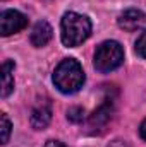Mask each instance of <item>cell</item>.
<instances>
[{"instance_id": "4", "label": "cell", "mask_w": 146, "mask_h": 147, "mask_svg": "<svg viewBox=\"0 0 146 147\" xmlns=\"http://www.w3.org/2000/svg\"><path fill=\"white\" fill-rule=\"evenodd\" d=\"M26 26H28V17L19 10L9 9V10H3L0 14V33H2V36H10L14 33H19Z\"/></svg>"}, {"instance_id": "15", "label": "cell", "mask_w": 146, "mask_h": 147, "mask_svg": "<svg viewBox=\"0 0 146 147\" xmlns=\"http://www.w3.org/2000/svg\"><path fill=\"white\" fill-rule=\"evenodd\" d=\"M107 147H129V146H127L124 140H113V142H110Z\"/></svg>"}, {"instance_id": "2", "label": "cell", "mask_w": 146, "mask_h": 147, "mask_svg": "<svg viewBox=\"0 0 146 147\" xmlns=\"http://www.w3.org/2000/svg\"><path fill=\"white\" fill-rule=\"evenodd\" d=\"M84 80H86L84 70H83L81 63L77 60H74V58L62 60L57 65L55 72H53V84L64 94H74V92H77L83 87Z\"/></svg>"}, {"instance_id": "13", "label": "cell", "mask_w": 146, "mask_h": 147, "mask_svg": "<svg viewBox=\"0 0 146 147\" xmlns=\"http://www.w3.org/2000/svg\"><path fill=\"white\" fill-rule=\"evenodd\" d=\"M139 135H141V139L146 142V118L141 121V125H139Z\"/></svg>"}, {"instance_id": "12", "label": "cell", "mask_w": 146, "mask_h": 147, "mask_svg": "<svg viewBox=\"0 0 146 147\" xmlns=\"http://www.w3.org/2000/svg\"><path fill=\"white\" fill-rule=\"evenodd\" d=\"M134 50H136L138 57L146 58V29L141 33V34H139L138 41H136V46H134Z\"/></svg>"}, {"instance_id": "9", "label": "cell", "mask_w": 146, "mask_h": 147, "mask_svg": "<svg viewBox=\"0 0 146 147\" xmlns=\"http://www.w3.org/2000/svg\"><path fill=\"white\" fill-rule=\"evenodd\" d=\"M14 60H5L2 63V98H7L14 91Z\"/></svg>"}, {"instance_id": "11", "label": "cell", "mask_w": 146, "mask_h": 147, "mask_svg": "<svg viewBox=\"0 0 146 147\" xmlns=\"http://www.w3.org/2000/svg\"><path fill=\"white\" fill-rule=\"evenodd\" d=\"M67 120L72 121V123H81L84 120V110L79 108V106H74L67 110Z\"/></svg>"}, {"instance_id": "6", "label": "cell", "mask_w": 146, "mask_h": 147, "mask_svg": "<svg viewBox=\"0 0 146 147\" xmlns=\"http://www.w3.org/2000/svg\"><path fill=\"white\" fill-rule=\"evenodd\" d=\"M112 113H113V103H112V99H105V103H102L100 108L95 110L93 115L89 116V121H88L89 128L98 130V128L105 127L112 118Z\"/></svg>"}, {"instance_id": "7", "label": "cell", "mask_w": 146, "mask_h": 147, "mask_svg": "<svg viewBox=\"0 0 146 147\" xmlns=\"http://www.w3.org/2000/svg\"><path fill=\"white\" fill-rule=\"evenodd\" d=\"M52 120V108L48 103H41L33 108L31 111V116H29V121H31V127L35 130H43L48 127Z\"/></svg>"}, {"instance_id": "8", "label": "cell", "mask_w": 146, "mask_h": 147, "mask_svg": "<svg viewBox=\"0 0 146 147\" xmlns=\"http://www.w3.org/2000/svg\"><path fill=\"white\" fill-rule=\"evenodd\" d=\"M52 34H53L52 26L46 21H38L35 24V28L31 29V36H29L31 45L36 46V48H41V46H45L52 39Z\"/></svg>"}, {"instance_id": "1", "label": "cell", "mask_w": 146, "mask_h": 147, "mask_svg": "<svg viewBox=\"0 0 146 147\" xmlns=\"http://www.w3.org/2000/svg\"><path fill=\"white\" fill-rule=\"evenodd\" d=\"M91 34V21L77 12H65L60 22L62 43L69 48L79 46Z\"/></svg>"}, {"instance_id": "3", "label": "cell", "mask_w": 146, "mask_h": 147, "mask_svg": "<svg viewBox=\"0 0 146 147\" xmlns=\"http://www.w3.org/2000/svg\"><path fill=\"white\" fill-rule=\"evenodd\" d=\"M124 62V50L117 41H103L95 51V69L102 74L119 69Z\"/></svg>"}, {"instance_id": "5", "label": "cell", "mask_w": 146, "mask_h": 147, "mask_svg": "<svg viewBox=\"0 0 146 147\" xmlns=\"http://www.w3.org/2000/svg\"><path fill=\"white\" fill-rule=\"evenodd\" d=\"M117 22L124 31L134 33V31H139L146 26V14L139 9H127L119 16Z\"/></svg>"}, {"instance_id": "10", "label": "cell", "mask_w": 146, "mask_h": 147, "mask_svg": "<svg viewBox=\"0 0 146 147\" xmlns=\"http://www.w3.org/2000/svg\"><path fill=\"white\" fill-rule=\"evenodd\" d=\"M0 121H2V144H7L9 139H10V132H12V123L7 116V113H2L0 115Z\"/></svg>"}, {"instance_id": "14", "label": "cell", "mask_w": 146, "mask_h": 147, "mask_svg": "<svg viewBox=\"0 0 146 147\" xmlns=\"http://www.w3.org/2000/svg\"><path fill=\"white\" fill-rule=\"evenodd\" d=\"M45 147H67V146L62 144L60 140H48V142L45 144Z\"/></svg>"}]
</instances>
